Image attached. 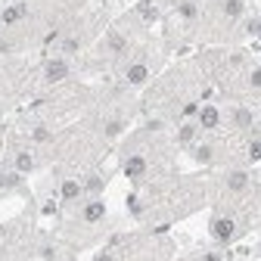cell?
Returning <instances> with one entry per match:
<instances>
[{"mask_svg": "<svg viewBox=\"0 0 261 261\" xmlns=\"http://www.w3.org/2000/svg\"><path fill=\"white\" fill-rule=\"evenodd\" d=\"M212 233H215V240L227 242L233 237V221H230V218H215V221H212Z\"/></svg>", "mask_w": 261, "mask_h": 261, "instance_id": "6da1fadb", "label": "cell"}, {"mask_svg": "<svg viewBox=\"0 0 261 261\" xmlns=\"http://www.w3.org/2000/svg\"><path fill=\"white\" fill-rule=\"evenodd\" d=\"M199 124H202V128H208V131L218 128V124H221V112H218L215 106H205V109L199 112Z\"/></svg>", "mask_w": 261, "mask_h": 261, "instance_id": "7a4b0ae2", "label": "cell"}, {"mask_svg": "<svg viewBox=\"0 0 261 261\" xmlns=\"http://www.w3.org/2000/svg\"><path fill=\"white\" fill-rule=\"evenodd\" d=\"M65 75H69V65H65L62 60H56V62H47V81H62Z\"/></svg>", "mask_w": 261, "mask_h": 261, "instance_id": "3957f363", "label": "cell"}, {"mask_svg": "<svg viewBox=\"0 0 261 261\" xmlns=\"http://www.w3.org/2000/svg\"><path fill=\"white\" fill-rule=\"evenodd\" d=\"M103 215H106V205H103L100 199H94L87 208H84V221H100Z\"/></svg>", "mask_w": 261, "mask_h": 261, "instance_id": "277c9868", "label": "cell"}, {"mask_svg": "<svg viewBox=\"0 0 261 261\" xmlns=\"http://www.w3.org/2000/svg\"><path fill=\"white\" fill-rule=\"evenodd\" d=\"M246 183H249V174L246 171H233L230 178H227V187H230L233 193H240V190H246Z\"/></svg>", "mask_w": 261, "mask_h": 261, "instance_id": "5b68a950", "label": "cell"}, {"mask_svg": "<svg viewBox=\"0 0 261 261\" xmlns=\"http://www.w3.org/2000/svg\"><path fill=\"white\" fill-rule=\"evenodd\" d=\"M60 193H62V199H78V196H81V193H84V187H81V183H78V181H65Z\"/></svg>", "mask_w": 261, "mask_h": 261, "instance_id": "8992f818", "label": "cell"}, {"mask_svg": "<svg viewBox=\"0 0 261 261\" xmlns=\"http://www.w3.org/2000/svg\"><path fill=\"white\" fill-rule=\"evenodd\" d=\"M22 16H25V6H10V10L0 16V19H3V25H13V22H19Z\"/></svg>", "mask_w": 261, "mask_h": 261, "instance_id": "52a82bcc", "label": "cell"}, {"mask_svg": "<svg viewBox=\"0 0 261 261\" xmlns=\"http://www.w3.org/2000/svg\"><path fill=\"white\" fill-rule=\"evenodd\" d=\"M124 171H128L131 178H137V174H143V171H146V162H143V159H131V162L124 165Z\"/></svg>", "mask_w": 261, "mask_h": 261, "instance_id": "ba28073f", "label": "cell"}, {"mask_svg": "<svg viewBox=\"0 0 261 261\" xmlns=\"http://www.w3.org/2000/svg\"><path fill=\"white\" fill-rule=\"evenodd\" d=\"M128 81H131V84H140V81H146V65H131V72H128Z\"/></svg>", "mask_w": 261, "mask_h": 261, "instance_id": "9c48e42d", "label": "cell"}, {"mask_svg": "<svg viewBox=\"0 0 261 261\" xmlns=\"http://www.w3.org/2000/svg\"><path fill=\"white\" fill-rule=\"evenodd\" d=\"M233 124H237V128H249V124H252V115L246 112V109H237V112H233Z\"/></svg>", "mask_w": 261, "mask_h": 261, "instance_id": "30bf717a", "label": "cell"}, {"mask_svg": "<svg viewBox=\"0 0 261 261\" xmlns=\"http://www.w3.org/2000/svg\"><path fill=\"white\" fill-rule=\"evenodd\" d=\"M84 190H87V193H94V196H97V193L103 190V178H97V174H94V178H87V183H84Z\"/></svg>", "mask_w": 261, "mask_h": 261, "instance_id": "8fae6325", "label": "cell"}, {"mask_svg": "<svg viewBox=\"0 0 261 261\" xmlns=\"http://www.w3.org/2000/svg\"><path fill=\"white\" fill-rule=\"evenodd\" d=\"M16 168H19V171H31V156H16Z\"/></svg>", "mask_w": 261, "mask_h": 261, "instance_id": "7c38bea8", "label": "cell"}, {"mask_svg": "<svg viewBox=\"0 0 261 261\" xmlns=\"http://www.w3.org/2000/svg\"><path fill=\"white\" fill-rule=\"evenodd\" d=\"M224 10H227V16H240L242 13V3H240V0H227Z\"/></svg>", "mask_w": 261, "mask_h": 261, "instance_id": "4fadbf2b", "label": "cell"}, {"mask_svg": "<svg viewBox=\"0 0 261 261\" xmlns=\"http://www.w3.org/2000/svg\"><path fill=\"white\" fill-rule=\"evenodd\" d=\"M193 137H196V128H193V124H187V128L181 131V140H183V143H190Z\"/></svg>", "mask_w": 261, "mask_h": 261, "instance_id": "5bb4252c", "label": "cell"}, {"mask_svg": "<svg viewBox=\"0 0 261 261\" xmlns=\"http://www.w3.org/2000/svg\"><path fill=\"white\" fill-rule=\"evenodd\" d=\"M252 87H261V69H255V75H252Z\"/></svg>", "mask_w": 261, "mask_h": 261, "instance_id": "9a60e30c", "label": "cell"}, {"mask_svg": "<svg viewBox=\"0 0 261 261\" xmlns=\"http://www.w3.org/2000/svg\"><path fill=\"white\" fill-rule=\"evenodd\" d=\"M100 261H112V258H109V255H103V258H100Z\"/></svg>", "mask_w": 261, "mask_h": 261, "instance_id": "2e32d148", "label": "cell"}, {"mask_svg": "<svg viewBox=\"0 0 261 261\" xmlns=\"http://www.w3.org/2000/svg\"><path fill=\"white\" fill-rule=\"evenodd\" d=\"M0 25H3V19H0Z\"/></svg>", "mask_w": 261, "mask_h": 261, "instance_id": "e0dca14e", "label": "cell"}]
</instances>
